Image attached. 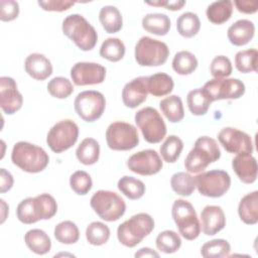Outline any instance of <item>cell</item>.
Returning <instances> with one entry per match:
<instances>
[{
	"mask_svg": "<svg viewBox=\"0 0 258 258\" xmlns=\"http://www.w3.org/2000/svg\"><path fill=\"white\" fill-rule=\"evenodd\" d=\"M100 22L108 33H116L123 26V19L119 9L113 5H106L99 12Z\"/></svg>",
	"mask_w": 258,
	"mask_h": 258,
	"instance_id": "f1b7e54d",
	"label": "cell"
},
{
	"mask_svg": "<svg viewBox=\"0 0 258 258\" xmlns=\"http://www.w3.org/2000/svg\"><path fill=\"white\" fill-rule=\"evenodd\" d=\"M106 141L110 149L125 151L138 145L139 136L136 127L131 123L115 121L106 130Z\"/></svg>",
	"mask_w": 258,
	"mask_h": 258,
	"instance_id": "9c48e42d",
	"label": "cell"
},
{
	"mask_svg": "<svg viewBox=\"0 0 258 258\" xmlns=\"http://www.w3.org/2000/svg\"><path fill=\"white\" fill-rule=\"evenodd\" d=\"M258 52L255 48L240 50L235 55V67L243 74L257 71Z\"/></svg>",
	"mask_w": 258,
	"mask_h": 258,
	"instance_id": "7bdbcfd3",
	"label": "cell"
},
{
	"mask_svg": "<svg viewBox=\"0 0 258 258\" xmlns=\"http://www.w3.org/2000/svg\"><path fill=\"white\" fill-rule=\"evenodd\" d=\"M25 72L37 81H43L52 74V64L50 60L41 53H30L24 61Z\"/></svg>",
	"mask_w": 258,
	"mask_h": 258,
	"instance_id": "44dd1931",
	"label": "cell"
},
{
	"mask_svg": "<svg viewBox=\"0 0 258 258\" xmlns=\"http://www.w3.org/2000/svg\"><path fill=\"white\" fill-rule=\"evenodd\" d=\"M74 107L79 117L84 121L94 122L103 115L106 108V99L101 92L84 91L76 97Z\"/></svg>",
	"mask_w": 258,
	"mask_h": 258,
	"instance_id": "7c38bea8",
	"label": "cell"
},
{
	"mask_svg": "<svg viewBox=\"0 0 258 258\" xmlns=\"http://www.w3.org/2000/svg\"><path fill=\"white\" fill-rule=\"evenodd\" d=\"M201 230L205 235L214 236L226 226V217L220 206H206L201 213Z\"/></svg>",
	"mask_w": 258,
	"mask_h": 258,
	"instance_id": "d6986e66",
	"label": "cell"
},
{
	"mask_svg": "<svg viewBox=\"0 0 258 258\" xmlns=\"http://www.w3.org/2000/svg\"><path fill=\"white\" fill-rule=\"evenodd\" d=\"M135 59L141 67H158L163 64L169 55V48L163 41L142 36L135 45Z\"/></svg>",
	"mask_w": 258,
	"mask_h": 258,
	"instance_id": "52a82bcc",
	"label": "cell"
},
{
	"mask_svg": "<svg viewBox=\"0 0 258 258\" xmlns=\"http://www.w3.org/2000/svg\"><path fill=\"white\" fill-rule=\"evenodd\" d=\"M173 80L165 73H156L147 77L148 93L154 97H163L173 90Z\"/></svg>",
	"mask_w": 258,
	"mask_h": 258,
	"instance_id": "4316f807",
	"label": "cell"
},
{
	"mask_svg": "<svg viewBox=\"0 0 258 258\" xmlns=\"http://www.w3.org/2000/svg\"><path fill=\"white\" fill-rule=\"evenodd\" d=\"M61 29L81 50L93 49L98 41L95 27L81 14L68 15L62 21Z\"/></svg>",
	"mask_w": 258,
	"mask_h": 258,
	"instance_id": "7a4b0ae2",
	"label": "cell"
},
{
	"mask_svg": "<svg viewBox=\"0 0 258 258\" xmlns=\"http://www.w3.org/2000/svg\"><path fill=\"white\" fill-rule=\"evenodd\" d=\"M23 97L17 89V84L10 77L0 78V107L5 114L12 115L21 109Z\"/></svg>",
	"mask_w": 258,
	"mask_h": 258,
	"instance_id": "e0dca14e",
	"label": "cell"
},
{
	"mask_svg": "<svg viewBox=\"0 0 258 258\" xmlns=\"http://www.w3.org/2000/svg\"><path fill=\"white\" fill-rule=\"evenodd\" d=\"M118 189L130 200H138L145 194V184L133 176L124 175L118 180Z\"/></svg>",
	"mask_w": 258,
	"mask_h": 258,
	"instance_id": "836d02e7",
	"label": "cell"
},
{
	"mask_svg": "<svg viewBox=\"0 0 258 258\" xmlns=\"http://www.w3.org/2000/svg\"><path fill=\"white\" fill-rule=\"evenodd\" d=\"M0 202H1V207H2V219H1V223H4V221H5V219H6V214H5V212H8V206L5 204V202H4V200H0Z\"/></svg>",
	"mask_w": 258,
	"mask_h": 258,
	"instance_id": "db71d44e",
	"label": "cell"
},
{
	"mask_svg": "<svg viewBox=\"0 0 258 258\" xmlns=\"http://www.w3.org/2000/svg\"><path fill=\"white\" fill-rule=\"evenodd\" d=\"M255 25L248 19H239L234 22L227 31L230 42L236 46L247 44L254 36Z\"/></svg>",
	"mask_w": 258,
	"mask_h": 258,
	"instance_id": "7402d4cb",
	"label": "cell"
},
{
	"mask_svg": "<svg viewBox=\"0 0 258 258\" xmlns=\"http://www.w3.org/2000/svg\"><path fill=\"white\" fill-rule=\"evenodd\" d=\"M24 242L30 251L37 255H44L50 251L49 236L40 229H31L24 235Z\"/></svg>",
	"mask_w": 258,
	"mask_h": 258,
	"instance_id": "d4e9b609",
	"label": "cell"
},
{
	"mask_svg": "<svg viewBox=\"0 0 258 258\" xmlns=\"http://www.w3.org/2000/svg\"><path fill=\"white\" fill-rule=\"evenodd\" d=\"M231 246L224 239H214L206 242L201 248V255L205 258H223L229 256Z\"/></svg>",
	"mask_w": 258,
	"mask_h": 258,
	"instance_id": "b9f144b4",
	"label": "cell"
},
{
	"mask_svg": "<svg viewBox=\"0 0 258 258\" xmlns=\"http://www.w3.org/2000/svg\"><path fill=\"white\" fill-rule=\"evenodd\" d=\"M78 160L85 165L95 164L99 160L100 145L94 138H85L76 150Z\"/></svg>",
	"mask_w": 258,
	"mask_h": 258,
	"instance_id": "f546056e",
	"label": "cell"
},
{
	"mask_svg": "<svg viewBox=\"0 0 258 258\" xmlns=\"http://www.w3.org/2000/svg\"><path fill=\"white\" fill-rule=\"evenodd\" d=\"M57 211V204L49 194H40L32 198V213L35 223L52 218Z\"/></svg>",
	"mask_w": 258,
	"mask_h": 258,
	"instance_id": "603a6c76",
	"label": "cell"
},
{
	"mask_svg": "<svg viewBox=\"0 0 258 258\" xmlns=\"http://www.w3.org/2000/svg\"><path fill=\"white\" fill-rule=\"evenodd\" d=\"M124 54L125 45L123 41L117 37L106 38L100 47V55L109 61H119L123 58Z\"/></svg>",
	"mask_w": 258,
	"mask_h": 258,
	"instance_id": "d590c367",
	"label": "cell"
},
{
	"mask_svg": "<svg viewBox=\"0 0 258 258\" xmlns=\"http://www.w3.org/2000/svg\"><path fill=\"white\" fill-rule=\"evenodd\" d=\"M142 27L149 33L162 36L170 29V19L164 13H148L142 18Z\"/></svg>",
	"mask_w": 258,
	"mask_h": 258,
	"instance_id": "83f0119b",
	"label": "cell"
},
{
	"mask_svg": "<svg viewBox=\"0 0 258 258\" xmlns=\"http://www.w3.org/2000/svg\"><path fill=\"white\" fill-rule=\"evenodd\" d=\"M135 257H156L158 258L159 257V254L155 251H153L152 249L150 248H147V247H144V248H141L139 249L135 254H134Z\"/></svg>",
	"mask_w": 258,
	"mask_h": 258,
	"instance_id": "f5cc1de1",
	"label": "cell"
},
{
	"mask_svg": "<svg viewBox=\"0 0 258 258\" xmlns=\"http://www.w3.org/2000/svg\"><path fill=\"white\" fill-rule=\"evenodd\" d=\"M148 5L151 6H157V7H164L171 11L180 10L184 5L185 1L183 0H175V1H169V0H156V1H146L145 2Z\"/></svg>",
	"mask_w": 258,
	"mask_h": 258,
	"instance_id": "681fc988",
	"label": "cell"
},
{
	"mask_svg": "<svg viewBox=\"0 0 258 258\" xmlns=\"http://www.w3.org/2000/svg\"><path fill=\"white\" fill-rule=\"evenodd\" d=\"M78 137V125L73 120L64 119L58 121L49 129L46 143L53 152L60 153L71 148L77 142Z\"/></svg>",
	"mask_w": 258,
	"mask_h": 258,
	"instance_id": "8fae6325",
	"label": "cell"
},
{
	"mask_svg": "<svg viewBox=\"0 0 258 258\" xmlns=\"http://www.w3.org/2000/svg\"><path fill=\"white\" fill-rule=\"evenodd\" d=\"M212 100L208 93L203 88L194 89L188 92L186 96V103L190 113L195 116H203L205 115L211 104Z\"/></svg>",
	"mask_w": 258,
	"mask_h": 258,
	"instance_id": "484cf974",
	"label": "cell"
},
{
	"mask_svg": "<svg viewBox=\"0 0 258 258\" xmlns=\"http://www.w3.org/2000/svg\"><path fill=\"white\" fill-rule=\"evenodd\" d=\"M90 205L94 212L107 222L119 220L126 211L124 200L118 194L111 190L100 189L96 191L90 200Z\"/></svg>",
	"mask_w": 258,
	"mask_h": 258,
	"instance_id": "5b68a950",
	"label": "cell"
},
{
	"mask_svg": "<svg viewBox=\"0 0 258 258\" xmlns=\"http://www.w3.org/2000/svg\"><path fill=\"white\" fill-rule=\"evenodd\" d=\"M19 14L18 2L13 0L0 1V19L2 21H11L17 18Z\"/></svg>",
	"mask_w": 258,
	"mask_h": 258,
	"instance_id": "7dc6e473",
	"label": "cell"
},
{
	"mask_svg": "<svg viewBox=\"0 0 258 258\" xmlns=\"http://www.w3.org/2000/svg\"><path fill=\"white\" fill-rule=\"evenodd\" d=\"M177 32L186 38H190L198 34L201 28L199 16L194 12H184L178 16L176 20Z\"/></svg>",
	"mask_w": 258,
	"mask_h": 258,
	"instance_id": "e575fe53",
	"label": "cell"
},
{
	"mask_svg": "<svg viewBox=\"0 0 258 258\" xmlns=\"http://www.w3.org/2000/svg\"><path fill=\"white\" fill-rule=\"evenodd\" d=\"M211 100H233L239 99L245 93V85L239 79L214 78L208 81L203 88Z\"/></svg>",
	"mask_w": 258,
	"mask_h": 258,
	"instance_id": "4fadbf2b",
	"label": "cell"
},
{
	"mask_svg": "<svg viewBox=\"0 0 258 258\" xmlns=\"http://www.w3.org/2000/svg\"><path fill=\"white\" fill-rule=\"evenodd\" d=\"M159 107L166 119L171 123L179 122L184 117L182 101L179 96L171 95L160 101Z\"/></svg>",
	"mask_w": 258,
	"mask_h": 258,
	"instance_id": "4dcf8cb0",
	"label": "cell"
},
{
	"mask_svg": "<svg viewBox=\"0 0 258 258\" xmlns=\"http://www.w3.org/2000/svg\"><path fill=\"white\" fill-rule=\"evenodd\" d=\"M156 248L165 253L171 254L176 252L181 246V239L177 233L171 230H165L160 232L155 240Z\"/></svg>",
	"mask_w": 258,
	"mask_h": 258,
	"instance_id": "f35d334b",
	"label": "cell"
},
{
	"mask_svg": "<svg viewBox=\"0 0 258 258\" xmlns=\"http://www.w3.org/2000/svg\"><path fill=\"white\" fill-rule=\"evenodd\" d=\"M198 68V59L194 53L187 50H180L174 54L172 69L181 76L190 75Z\"/></svg>",
	"mask_w": 258,
	"mask_h": 258,
	"instance_id": "d6a6232c",
	"label": "cell"
},
{
	"mask_svg": "<svg viewBox=\"0 0 258 258\" xmlns=\"http://www.w3.org/2000/svg\"><path fill=\"white\" fill-rule=\"evenodd\" d=\"M70 185L76 194L84 196L91 190L93 181L88 172L84 170H77L70 177Z\"/></svg>",
	"mask_w": 258,
	"mask_h": 258,
	"instance_id": "f6af8a7d",
	"label": "cell"
},
{
	"mask_svg": "<svg viewBox=\"0 0 258 258\" xmlns=\"http://www.w3.org/2000/svg\"><path fill=\"white\" fill-rule=\"evenodd\" d=\"M135 123L148 143H159L166 135V125L160 113L152 107H145L135 113Z\"/></svg>",
	"mask_w": 258,
	"mask_h": 258,
	"instance_id": "ba28073f",
	"label": "cell"
},
{
	"mask_svg": "<svg viewBox=\"0 0 258 258\" xmlns=\"http://www.w3.org/2000/svg\"><path fill=\"white\" fill-rule=\"evenodd\" d=\"M222 146L229 153H252L253 142L249 134L234 127H225L218 134Z\"/></svg>",
	"mask_w": 258,
	"mask_h": 258,
	"instance_id": "5bb4252c",
	"label": "cell"
},
{
	"mask_svg": "<svg viewBox=\"0 0 258 258\" xmlns=\"http://www.w3.org/2000/svg\"><path fill=\"white\" fill-rule=\"evenodd\" d=\"M86 238L91 245H104L110 238V229L102 222H92L86 229Z\"/></svg>",
	"mask_w": 258,
	"mask_h": 258,
	"instance_id": "60d3db41",
	"label": "cell"
},
{
	"mask_svg": "<svg viewBox=\"0 0 258 258\" xmlns=\"http://www.w3.org/2000/svg\"><path fill=\"white\" fill-rule=\"evenodd\" d=\"M182 149V140L176 135H169L160 146L159 151L164 161L168 163H173L178 159Z\"/></svg>",
	"mask_w": 258,
	"mask_h": 258,
	"instance_id": "ab89813d",
	"label": "cell"
},
{
	"mask_svg": "<svg viewBox=\"0 0 258 258\" xmlns=\"http://www.w3.org/2000/svg\"><path fill=\"white\" fill-rule=\"evenodd\" d=\"M38 5L45 11H66L75 5V2L68 0H48L38 1Z\"/></svg>",
	"mask_w": 258,
	"mask_h": 258,
	"instance_id": "c3c4849f",
	"label": "cell"
},
{
	"mask_svg": "<svg viewBox=\"0 0 258 258\" xmlns=\"http://www.w3.org/2000/svg\"><path fill=\"white\" fill-rule=\"evenodd\" d=\"M106 69L97 62L79 61L71 69V78L77 86L98 85L104 82Z\"/></svg>",
	"mask_w": 258,
	"mask_h": 258,
	"instance_id": "2e32d148",
	"label": "cell"
},
{
	"mask_svg": "<svg viewBox=\"0 0 258 258\" xmlns=\"http://www.w3.org/2000/svg\"><path fill=\"white\" fill-rule=\"evenodd\" d=\"M196 187L202 196L208 198H220L230 188L231 177L222 169H214L202 172L195 176Z\"/></svg>",
	"mask_w": 258,
	"mask_h": 258,
	"instance_id": "30bf717a",
	"label": "cell"
},
{
	"mask_svg": "<svg viewBox=\"0 0 258 258\" xmlns=\"http://www.w3.org/2000/svg\"><path fill=\"white\" fill-rule=\"evenodd\" d=\"M238 214L245 224L255 225L258 222V191L245 195L238 206Z\"/></svg>",
	"mask_w": 258,
	"mask_h": 258,
	"instance_id": "cb8c5ba5",
	"label": "cell"
},
{
	"mask_svg": "<svg viewBox=\"0 0 258 258\" xmlns=\"http://www.w3.org/2000/svg\"><path fill=\"white\" fill-rule=\"evenodd\" d=\"M221 157V150L217 141L209 136L199 137L194 148L184 159V167L190 173H199Z\"/></svg>",
	"mask_w": 258,
	"mask_h": 258,
	"instance_id": "3957f363",
	"label": "cell"
},
{
	"mask_svg": "<svg viewBox=\"0 0 258 258\" xmlns=\"http://www.w3.org/2000/svg\"><path fill=\"white\" fill-rule=\"evenodd\" d=\"M233 13V3L230 0L216 1L207 8V18L214 24H223L228 21Z\"/></svg>",
	"mask_w": 258,
	"mask_h": 258,
	"instance_id": "1f68e13d",
	"label": "cell"
},
{
	"mask_svg": "<svg viewBox=\"0 0 258 258\" xmlns=\"http://www.w3.org/2000/svg\"><path fill=\"white\" fill-rule=\"evenodd\" d=\"M153 229V218L146 213H139L119 225L117 238L125 247L133 248L148 236Z\"/></svg>",
	"mask_w": 258,
	"mask_h": 258,
	"instance_id": "277c9868",
	"label": "cell"
},
{
	"mask_svg": "<svg viewBox=\"0 0 258 258\" xmlns=\"http://www.w3.org/2000/svg\"><path fill=\"white\" fill-rule=\"evenodd\" d=\"M127 166L137 174L153 175L161 170L163 163L155 150L145 149L132 154L127 160Z\"/></svg>",
	"mask_w": 258,
	"mask_h": 258,
	"instance_id": "9a60e30c",
	"label": "cell"
},
{
	"mask_svg": "<svg viewBox=\"0 0 258 258\" xmlns=\"http://www.w3.org/2000/svg\"><path fill=\"white\" fill-rule=\"evenodd\" d=\"M11 160L23 171L37 173L47 166L49 157L43 148L26 141H19L12 148Z\"/></svg>",
	"mask_w": 258,
	"mask_h": 258,
	"instance_id": "6da1fadb",
	"label": "cell"
},
{
	"mask_svg": "<svg viewBox=\"0 0 258 258\" xmlns=\"http://www.w3.org/2000/svg\"><path fill=\"white\" fill-rule=\"evenodd\" d=\"M171 215L179 234L184 239L190 241L199 237L201 224L195 208L189 202L182 199L175 200L171 208Z\"/></svg>",
	"mask_w": 258,
	"mask_h": 258,
	"instance_id": "8992f818",
	"label": "cell"
},
{
	"mask_svg": "<svg viewBox=\"0 0 258 258\" xmlns=\"http://www.w3.org/2000/svg\"><path fill=\"white\" fill-rule=\"evenodd\" d=\"M147 95V77H137L125 84L122 101L126 107L134 109L146 101Z\"/></svg>",
	"mask_w": 258,
	"mask_h": 258,
	"instance_id": "ac0fdd59",
	"label": "cell"
},
{
	"mask_svg": "<svg viewBox=\"0 0 258 258\" xmlns=\"http://www.w3.org/2000/svg\"><path fill=\"white\" fill-rule=\"evenodd\" d=\"M237 10L242 13L252 14L255 13L258 9V3L256 1H244V0H236L234 2Z\"/></svg>",
	"mask_w": 258,
	"mask_h": 258,
	"instance_id": "f907efd6",
	"label": "cell"
},
{
	"mask_svg": "<svg viewBox=\"0 0 258 258\" xmlns=\"http://www.w3.org/2000/svg\"><path fill=\"white\" fill-rule=\"evenodd\" d=\"M170 185L175 194L181 197H189L196 188V180L189 173L180 171L171 176Z\"/></svg>",
	"mask_w": 258,
	"mask_h": 258,
	"instance_id": "8d00e7d4",
	"label": "cell"
},
{
	"mask_svg": "<svg viewBox=\"0 0 258 258\" xmlns=\"http://www.w3.org/2000/svg\"><path fill=\"white\" fill-rule=\"evenodd\" d=\"M47 92L54 98L66 99L74 92V86L67 78L55 77L48 82Z\"/></svg>",
	"mask_w": 258,
	"mask_h": 258,
	"instance_id": "ee69618b",
	"label": "cell"
},
{
	"mask_svg": "<svg viewBox=\"0 0 258 258\" xmlns=\"http://www.w3.org/2000/svg\"><path fill=\"white\" fill-rule=\"evenodd\" d=\"M232 62L225 55L215 56L210 66V73L214 78H227L232 74Z\"/></svg>",
	"mask_w": 258,
	"mask_h": 258,
	"instance_id": "bcb514c9",
	"label": "cell"
},
{
	"mask_svg": "<svg viewBox=\"0 0 258 258\" xmlns=\"http://www.w3.org/2000/svg\"><path fill=\"white\" fill-rule=\"evenodd\" d=\"M232 168L244 183H253L257 178V161L251 153H239L232 160Z\"/></svg>",
	"mask_w": 258,
	"mask_h": 258,
	"instance_id": "ffe728a7",
	"label": "cell"
},
{
	"mask_svg": "<svg viewBox=\"0 0 258 258\" xmlns=\"http://www.w3.org/2000/svg\"><path fill=\"white\" fill-rule=\"evenodd\" d=\"M55 239L61 244H75L80 238L78 226L72 221H62L58 223L53 231Z\"/></svg>",
	"mask_w": 258,
	"mask_h": 258,
	"instance_id": "74e56055",
	"label": "cell"
},
{
	"mask_svg": "<svg viewBox=\"0 0 258 258\" xmlns=\"http://www.w3.org/2000/svg\"><path fill=\"white\" fill-rule=\"evenodd\" d=\"M13 176L5 168L0 169V191L2 194L8 191L13 185Z\"/></svg>",
	"mask_w": 258,
	"mask_h": 258,
	"instance_id": "816d5d0a",
	"label": "cell"
}]
</instances>
